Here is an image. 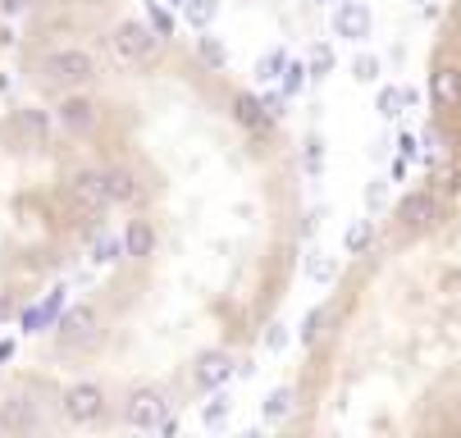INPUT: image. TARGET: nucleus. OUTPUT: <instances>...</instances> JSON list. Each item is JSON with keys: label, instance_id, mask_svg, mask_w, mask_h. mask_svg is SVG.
Here are the masks:
<instances>
[{"label": "nucleus", "instance_id": "1", "mask_svg": "<svg viewBox=\"0 0 461 438\" xmlns=\"http://www.w3.org/2000/svg\"><path fill=\"white\" fill-rule=\"evenodd\" d=\"M87 146L119 233L105 278L51 325V356L105 425L151 429L202 402L284 310L306 243L301 155L284 119L183 37L119 19L87 83Z\"/></svg>", "mask_w": 461, "mask_h": 438}, {"label": "nucleus", "instance_id": "2", "mask_svg": "<svg viewBox=\"0 0 461 438\" xmlns=\"http://www.w3.org/2000/svg\"><path fill=\"white\" fill-rule=\"evenodd\" d=\"M434 161L342 265L306 325L288 434H461V0L425 55Z\"/></svg>", "mask_w": 461, "mask_h": 438}]
</instances>
